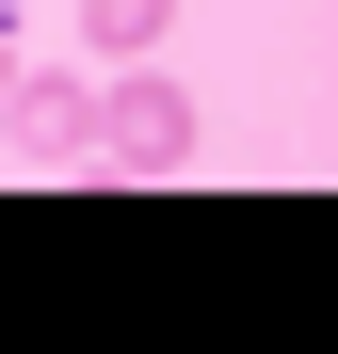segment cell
<instances>
[{"mask_svg": "<svg viewBox=\"0 0 338 354\" xmlns=\"http://www.w3.org/2000/svg\"><path fill=\"white\" fill-rule=\"evenodd\" d=\"M97 161V81L17 48V81H0V177H81Z\"/></svg>", "mask_w": 338, "mask_h": 354, "instance_id": "obj_1", "label": "cell"}, {"mask_svg": "<svg viewBox=\"0 0 338 354\" xmlns=\"http://www.w3.org/2000/svg\"><path fill=\"white\" fill-rule=\"evenodd\" d=\"M17 48H32V32H17V17H0V81H17Z\"/></svg>", "mask_w": 338, "mask_h": 354, "instance_id": "obj_4", "label": "cell"}, {"mask_svg": "<svg viewBox=\"0 0 338 354\" xmlns=\"http://www.w3.org/2000/svg\"><path fill=\"white\" fill-rule=\"evenodd\" d=\"M178 161H194V97L161 81V65H129V81L97 97V177H178Z\"/></svg>", "mask_w": 338, "mask_h": 354, "instance_id": "obj_2", "label": "cell"}, {"mask_svg": "<svg viewBox=\"0 0 338 354\" xmlns=\"http://www.w3.org/2000/svg\"><path fill=\"white\" fill-rule=\"evenodd\" d=\"M178 32V0H81V48H161Z\"/></svg>", "mask_w": 338, "mask_h": 354, "instance_id": "obj_3", "label": "cell"}]
</instances>
